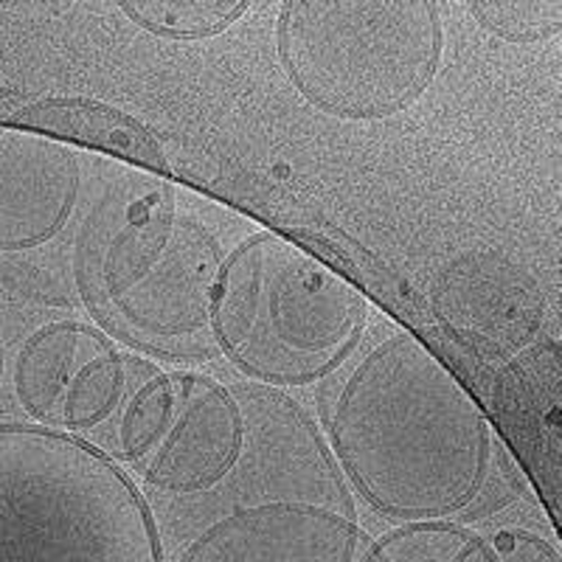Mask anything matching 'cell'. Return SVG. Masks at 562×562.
Here are the masks:
<instances>
[{
    "instance_id": "cell-13",
    "label": "cell",
    "mask_w": 562,
    "mask_h": 562,
    "mask_svg": "<svg viewBox=\"0 0 562 562\" xmlns=\"http://www.w3.org/2000/svg\"><path fill=\"white\" fill-rule=\"evenodd\" d=\"M467 12L506 43H543L562 32V0H473Z\"/></svg>"
},
{
    "instance_id": "cell-11",
    "label": "cell",
    "mask_w": 562,
    "mask_h": 562,
    "mask_svg": "<svg viewBox=\"0 0 562 562\" xmlns=\"http://www.w3.org/2000/svg\"><path fill=\"white\" fill-rule=\"evenodd\" d=\"M358 562H498V554L473 526L411 524L371 540Z\"/></svg>"
},
{
    "instance_id": "cell-14",
    "label": "cell",
    "mask_w": 562,
    "mask_h": 562,
    "mask_svg": "<svg viewBox=\"0 0 562 562\" xmlns=\"http://www.w3.org/2000/svg\"><path fill=\"white\" fill-rule=\"evenodd\" d=\"M490 540L495 554H498V562H562L557 546L529 529L506 526V529L490 535Z\"/></svg>"
},
{
    "instance_id": "cell-1",
    "label": "cell",
    "mask_w": 562,
    "mask_h": 562,
    "mask_svg": "<svg viewBox=\"0 0 562 562\" xmlns=\"http://www.w3.org/2000/svg\"><path fill=\"white\" fill-rule=\"evenodd\" d=\"M318 416L351 495L394 526L470 524L515 495L518 473L479 396L400 321H371L321 383Z\"/></svg>"
},
{
    "instance_id": "cell-12",
    "label": "cell",
    "mask_w": 562,
    "mask_h": 562,
    "mask_svg": "<svg viewBox=\"0 0 562 562\" xmlns=\"http://www.w3.org/2000/svg\"><path fill=\"white\" fill-rule=\"evenodd\" d=\"M245 0H133L119 12L144 32L164 40H209L228 32L243 14Z\"/></svg>"
},
{
    "instance_id": "cell-3",
    "label": "cell",
    "mask_w": 562,
    "mask_h": 562,
    "mask_svg": "<svg viewBox=\"0 0 562 562\" xmlns=\"http://www.w3.org/2000/svg\"><path fill=\"white\" fill-rule=\"evenodd\" d=\"M243 385L248 439L237 467L203 492L200 524L167 562H358L360 529L313 416L284 391Z\"/></svg>"
},
{
    "instance_id": "cell-10",
    "label": "cell",
    "mask_w": 562,
    "mask_h": 562,
    "mask_svg": "<svg viewBox=\"0 0 562 562\" xmlns=\"http://www.w3.org/2000/svg\"><path fill=\"white\" fill-rule=\"evenodd\" d=\"M178 403V374L135 351L122 405L93 448L135 473L167 434Z\"/></svg>"
},
{
    "instance_id": "cell-9",
    "label": "cell",
    "mask_w": 562,
    "mask_h": 562,
    "mask_svg": "<svg viewBox=\"0 0 562 562\" xmlns=\"http://www.w3.org/2000/svg\"><path fill=\"white\" fill-rule=\"evenodd\" d=\"M178 403L167 434L135 481L169 501L198 498L237 467L248 439L243 385L220 383L203 371L175 369Z\"/></svg>"
},
{
    "instance_id": "cell-2",
    "label": "cell",
    "mask_w": 562,
    "mask_h": 562,
    "mask_svg": "<svg viewBox=\"0 0 562 562\" xmlns=\"http://www.w3.org/2000/svg\"><path fill=\"white\" fill-rule=\"evenodd\" d=\"M225 256L217 228L180 186L93 155L70 245V304L124 349L158 363L220 360L214 295Z\"/></svg>"
},
{
    "instance_id": "cell-15",
    "label": "cell",
    "mask_w": 562,
    "mask_h": 562,
    "mask_svg": "<svg viewBox=\"0 0 562 562\" xmlns=\"http://www.w3.org/2000/svg\"><path fill=\"white\" fill-rule=\"evenodd\" d=\"M7 378V349H3V333H0V383Z\"/></svg>"
},
{
    "instance_id": "cell-7",
    "label": "cell",
    "mask_w": 562,
    "mask_h": 562,
    "mask_svg": "<svg viewBox=\"0 0 562 562\" xmlns=\"http://www.w3.org/2000/svg\"><path fill=\"white\" fill-rule=\"evenodd\" d=\"M93 155L74 140L0 124V273L14 290L70 304V245Z\"/></svg>"
},
{
    "instance_id": "cell-5",
    "label": "cell",
    "mask_w": 562,
    "mask_h": 562,
    "mask_svg": "<svg viewBox=\"0 0 562 562\" xmlns=\"http://www.w3.org/2000/svg\"><path fill=\"white\" fill-rule=\"evenodd\" d=\"M0 562H167V549L119 461L77 436L3 422Z\"/></svg>"
},
{
    "instance_id": "cell-8",
    "label": "cell",
    "mask_w": 562,
    "mask_h": 562,
    "mask_svg": "<svg viewBox=\"0 0 562 562\" xmlns=\"http://www.w3.org/2000/svg\"><path fill=\"white\" fill-rule=\"evenodd\" d=\"M133 358L93 321H45L9 366L14 405L29 425L97 445L127 394Z\"/></svg>"
},
{
    "instance_id": "cell-6",
    "label": "cell",
    "mask_w": 562,
    "mask_h": 562,
    "mask_svg": "<svg viewBox=\"0 0 562 562\" xmlns=\"http://www.w3.org/2000/svg\"><path fill=\"white\" fill-rule=\"evenodd\" d=\"M273 40L301 99L335 119L380 122L439 77L445 14L434 0H290Z\"/></svg>"
},
{
    "instance_id": "cell-4",
    "label": "cell",
    "mask_w": 562,
    "mask_h": 562,
    "mask_svg": "<svg viewBox=\"0 0 562 562\" xmlns=\"http://www.w3.org/2000/svg\"><path fill=\"white\" fill-rule=\"evenodd\" d=\"M369 324V295L315 250L276 231H254L228 248L214 295V340L248 383L321 385Z\"/></svg>"
}]
</instances>
